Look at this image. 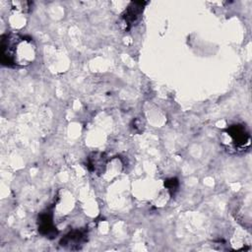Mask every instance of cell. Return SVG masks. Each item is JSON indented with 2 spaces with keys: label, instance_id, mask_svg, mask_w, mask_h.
Wrapping results in <instances>:
<instances>
[{
  "label": "cell",
  "instance_id": "1",
  "mask_svg": "<svg viewBox=\"0 0 252 252\" xmlns=\"http://www.w3.org/2000/svg\"><path fill=\"white\" fill-rule=\"evenodd\" d=\"M1 62L8 67H25L35 58V44L32 38L18 33L2 36L0 44Z\"/></svg>",
  "mask_w": 252,
  "mask_h": 252
},
{
  "label": "cell",
  "instance_id": "2",
  "mask_svg": "<svg viewBox=\"0 0 252 252\" xmlns=\"http://www.w3.org/2000/svg\"><path fill=\"white\" fill-rule=\"evenodd\" d=\"M222 142L234 151H242L250 144V135L243 124L230 125L222 133Z\"/></svg>",
  "mask_w": 252,
  "mask_h": 252
},
{
  "label": "cell",
  "instance_id": "3",
  "mask_svg": "<svg viewBox=\"0 0 252 252\" xmlns=\"http://www.w3.org/2000/svg\"><path fill=\"white\" fill-rule=\"evenodd\" d=\"M87 235L88 234L86 230H72L61 239L60 245L69 249H78L86 242Z\"/></svg>",
  "mask_w": 252,
  "mask_h": 252
},
{
  "label": "cell",
  "instance_id": "4",
  "mask_svg": "<svg viewBox=\"0 0 252 252\" xmlns=\"http://www.w3.org/2000/svg\"><path fill=\"white\" fill-rule=\"evenodd\" d=\"M145 4V2H132L130 6L124 11V13L121 15V18L126 29H129L134 23L139 20L144 10Z\"/></svg>",
  "mask_w": 252,
  "mask_h": 252
},
{
  "label": "cell",
  "instance_id": "5",
  "mask_svg": "<svg viewBox=\"0 0 252 252\" xmlns=\"http://www.w3.org/2000/svg\"><path fill=\"white\" fill-rule=\"evenodd\" d=\"M38 230L46 237H53L57 234L52 220V214L50 212L42 213L38 217Z\"/></svg>",
  "mask_w": 252,
  "mask_h": 252
},
{
  "label": "cell",
  "instance_id": "6",
  "mask_svg": "<svg viewBox=\"0 0 252 252\" xmlns=\"http://www.w3.org/2000/svg\"><path fill=\"white\" fill-rule=\"evenodd\" d=\"M105 163H106V160L102 154H93L89 158V161H88L90 170L97 173H100L103 170Z\"/></svg>",
  "mask_w": 252,
  "mask_h": 252
},
{
  "label": "cell",
  "instance_id": "7",
  "mask_svg": "<svg viewBox=\"0 0 252 252\" xmlns=\"http://www.w3.org/2000/svg\"><path fill=\"white\" fill-rule=\"evenodd\" d=\"M165 185L167 186V188H168L169 190H172V189L174 190L175 188H177L178 182H177V180H176L175 178H171V179H169V180H167V181H166Z\"/></svg>",
  "mask_w": 252,
  "mask_h": 252
}]
</instances>
